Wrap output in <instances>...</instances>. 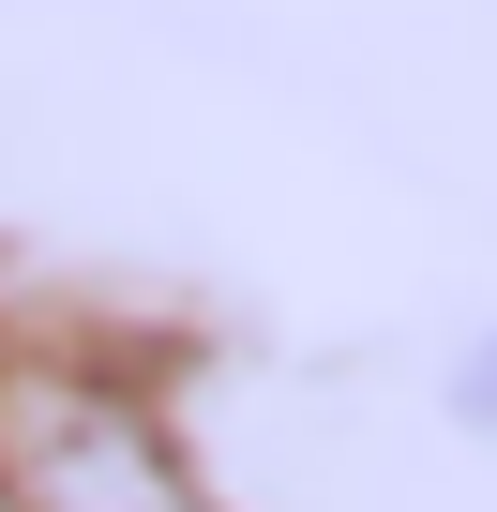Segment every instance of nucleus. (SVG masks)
<instances>
[{
	"label": "nucleus",
	"mask_w": 497,
	"mask_h": 512,
	"mask_svg": "<svg viewBox=\"0 0 497 512\" xmlns=\"http://www.w3.org/2000/svg\"><path fill=\"white\" fill-rule=\"evenodd\" d=\"M0 512H226L181 437L91 362H0Z\"/></svg>",
	"instance_id": "1"
},
{
	"label": "nucleus",
	"mask_w": 497,
	"mask_h": 512,
	"mask_svg": "<svg viewBox=\"0 0 497 512\" xmlns=\"http://www.w3.org/2000/svg\"><path fill=\"white\" fill-rule=\"evenodd\" d=\"M467 407H482V422H497V332H482V347H467Z\"/></svg>",
	"instance_id": "2"
}]
</instances>
